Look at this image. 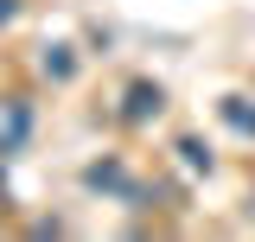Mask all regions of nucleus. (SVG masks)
<instances>
[{
	"instance_id": "obj_1",
	"label": "nucleus",
	"mask_w": 255,
	"mask_h": 242,
	"mask_svg": "<svg viewBox=\"0 0 255 242\" xmlns=\"http://www.w3.org/2000/svg\"><path fill=\"white\" fill-rule=\"evenodd\" d=\"M159 109H166V90H159V83H134V90H128V109H122V115H128V121H153Z\"/></svg>"
},
{
	"instance_id": "obj_2",
	"label": "nucleus",
	"mask_w": 255,
	"mask_h": 242,
	"mask_svg": "<svg viewBox=\"0 0 255 242\" xmlns=\"http://www.w3.org/2000/svg\"><path fill=\"white\" fill-rule=\"evenodd\" d=\"M83 185H90V191H122V198H134V185H128V172L115 166V159L90 166V172H83Z\"/></svg>"
},
{
	"instance_id": "obj_3",
	"label": "nucleus",
	"mask_w": 255,
	"mask_h": 242,
	"mask_svg": "<svg viewBox=\"0 0 255 242\" xmlns=\"http://www.w3.org/2000/svg\"><path fill=\"white\" fill-rule=\"evenodd\" d=\"M38 70H45L51 83H70V70H77V58H70V45H45V58H38Z\"/></svg>"
},
{
	"instance_id": "obj_4",
	"label": "nucleus",
	"mask_w": 255,
	"mask_h": 242,
	"mask_svg": "<svg viewBox=\"0 0 255 242\" xmlns=\"http://www.w3.org/2000/svg\"><path fill=\"white\" fill-rule=\"evenodd\" d=\"M26 127H32V109H26V102H13V109H6V134H0V153H13V147H19V140H26Z\"/></svg>"
},
{
	"instance_id": "obj_5",
	"label": "nucleus",
	"mask_w": 255,
	"mask_h": 242,
	"mask_svg": "<svg viewBox=\"0 0 255 242\" xmlns=\"http://www.w3.org/2000/svg\"><path fill=\"white\" fill-rule=\"evenodd\" d=\"M223 121H230L236 134H249V140H255V109H249V96H223Z\"/></svg>"
},
{
	"instance_id": "obj_6",
	"label": "nucleus",
	"mask_w": 255,
	"mask_h": 242,
	"mask_svg": "<svg viewBox=\"0 0 255 242\" xmlns=\"http://www.w3.org/2000/svg\"><path fill=\"white\" fill-rule=\"evenodd\" d=\"M179 159H185V172H211V147H198V140H179Z\"/></svg>"
},
{
	"instance_id": "obj_7",
	"label": "nucleus",
	"mask_w": 255,
	"mask_h": 242,
	"mask_svg": "<svg viewBox=\"0 0 255 242\" xmlns=\"http://www.w3.org/2000/svg\"><path fill=\"white\" fill-rule=\"evenodd\" d=\"M13 13H19V0H0V26H6V19H13Z\"/></svg>"
}]
</instances>
